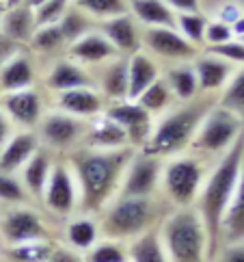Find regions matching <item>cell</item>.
<instances>
[{
  "label": "cell",
  "mask_w": 244,
  "mask_h": 262,
  "mask_svg": "<svg viewBox=\"0 0 244 262\" xmlns=\"http://www.w3.org/2000/svg\"><path fill=\"white\" fill-rule=\"evenodd\" d=\"M212 262H244V241L223 243Z\"/></svg>",
  "instance_id": "cell-44"
},
{
  "label": "cell",
  "mask_w": 244,
  "mask_h": 262,
  "mask_svg": "<svg viewBox=\"0 0 244 262\" xmlns=\"http://www.w3.org/2000/svg\"><path fill=\"white\" fill-rule=\"evenodd\" d=\"M65 57L76 61L78 65H84L87 70H95L100 65H104L106 61H112L121 54L112 48V43L100 33V29H93L91 33L82 35L80 39L71 41L65 50Z\"/></svg>",
  "instance_id": "cell-17"
},
{
  "label": "cell",
  "mask_w": 244,
  "mask_h": 262,
  "mask_svg": "<svg viewBox=\"0 0 244 262\" xmlns=\"http://www.w3.org/2000/svg\"><path fill=\"white\" fill-rule=\"evenodd\" d=\"M43 3H45V0H26V7H31L33 11H35V9H37V7H41Z\"/></svg>",
  "instance_id": "cell-52"
},
{
  "label": "cell",
  "mask_w": 244,
  "mask_h": 262,
  "mask_svg": "<svg viewBox=\"0 0 244 262\" xmlns=\"http://www.w3.org/2000/svg\"><path fill=\"white\" fill-rule=\"evenodd\" d=\"M56 161V156L45 147H39L37 152L31 156L22 169H20V180L24 184V189L28 193V198L33 202H39L41 195H43V189L48 184V178H50V171H52V165Z\"/></svg>",
  "instance_id": "cell-26"
},
{
  "label": "cell",
  "mask_w": 244,
  "mask_h": 262,
  "mask_svg": "<svg viewBox=\"0 0 244 262\" xmlns=\"http://www.w3.org/2000/svg\"><path fill=\"white\" fill-rule=\"evenodd\" d=\"M80 147L91 149H124L132 147L128 141V135L124 133L117 121H112L108 115H100L89 119V128L84 135V141Z\"/></svg>",
  "instance_id": "cell-24"
},
{
  "label": "cell",
  "mask_w": 244,
  "mask_h": 262,
  "mask_svg": "<svg viewBox=\"0 0 244 262\" xmlns=\"http://www.w3.org/2000/svg\"><path fill=\"white\" fill-rule=\"evenodd\" d=\"M136 102L147 111L149 115H154V117L166 113L168 108H173V106L177 104L173 91L168 89L166 80H164L162 76L158 78V80H154L152 85H149L143 93H140V96L136 98Z\"/></svg>",
  "instance_id": "cell-33"
},
{
  "label": "cell",
  "mask_w": 244,
  "mask_h": 262,
  "mask_svg": "<svg viewBox=\"0 0 244 262\" xmlns=\"http://www.w3.org/2000/svg\"><path fill=\"white\" fill-rule=\"evenodd\" d=\"M233 39V31L229 24H225L221 20H210L208 22V29H205V39H203V48L208 46H218Z\"/></svg>",
  "instance_id": "cell-43"
},
{
  "label": "cell",
  "mask_w": 244,
  "mask_h": 262,
  "mask_svg": "<svg viewBox=\"0 0 244 262\" xmlns=\"http://www.w3.org/2000/svg\"><path fill=\"white\" fill-rule=\"evenodd\" d=\"M128 262H168L158 230H152L128 243Z\"/></svg>",
  "instance_id": "cell-32"
},
{
  "label": "cell",
  "mask_w": 244,
  "mask_h": 262,
  "mask_svg": "<svg viewBox=\"0 0 244 262\" xmlns=\"http://www.w3.org/2000/svg\"><path fill=\"white\" fill-rule=\"evenodd\" d=\"M168 262H212V245L199 212L173 208L158 228Z\"/></svg>",
  "instance_id": "cell-5"
},
{
  "label": "cell",
  "mask_w": 244,
  "mask_h": 262,
  "mask_svg": "<svg viewBox=\"0 0 244 262\" xmlns=\"http://www.w3.org/2000/svg\"><path fill=\"white\" fill-rule=\"evenodd\" d=\"M39 147L41 143L35 130H13L3 149H0V171L20 173V169L31 161V156Z\"/></svg>",
  "instance_id": "cell-20"
},
{
  "label": "cell",
  "mask_w": 244,
  "mask_h": 262,
  "mask_svg": "<svg viewBox=\"0 0 244 262\" xmlns=\"http://www.w3.org/2000/svg\"><path fill=\"white\" fill-rule=\"evenodd\" d=\"M59 29L63 31L65 39H67V46H69L71 41L80 39L82 35H87V33H91L93 29H97V22L91 20V17L84 13V11H80L78 7L71 5V7L67 9V13L61 17Z\"/></svg>",
  "instance_id": "cell-36"
},
{
  "label": "cell",
  "mask_w": 244,
  "mask_h": 262,
  "mask_svg": "<svg viewBox=\"0 0 244 262\" xmlns=\"http://www.w3.org/2000/svg\"><path fill=\"white\" fill-rule=\"evenodd\" d=\"M11 133H13V126L9 124V119L5 117L3 111H0V149H3V145L7 143V139L11 137Z\"/></svg>",
  "instance_id": "cell-49"
},
{
  "label": "cell",
  "mask_w": 244,
  "mask_h": 262,
  "mask_svg": "<svg viewBox=\"0 0 244 262\" xmlns=\"http://www.w3.org/2000/svg\"><path fill=\"white\" fill-rule=\"evenodd\" d=\"M102 238L97 214L76 212L69 219H65L63 226V245L78 251V254H87V251Z\"/></svg>",
  "instance_id": "cell-22"
},
{
  "label": "cell",
  "mask_w": 244,
  "mask_h": 262,
  "mask_svg": "<svg viewBox=\"0 0 244 262\" xmlns=\"http://www.w3.org/2000/svg\"><path fill=\"white\" fill-rule=\"evenodd\" d=\"M35 31H37L35 11L26 5L15 7V9H7L3 20H0V33L17 46L31 43Z\"/></svg>",
  "instance_id": "cell-28"
},
{
  "label": "cell",
  "mask_w": 244,
  "mask_h": 262,
  "mask_svg": "<svg viewBox=\"0 0 244 262\" xmlns=\"http://www.w3.org/2000/svg\"><path fill=\"white\" fill-rule=\"evenodd\" d=\"M37 57H48L54 59L56 54H65L67 50V39H65L63 31L59 29V24H48V26H37V31L33 35L31 43H28Z\"/></svg>",
  "instance_id": "cell-31"
},
{
  "label": "cell",
  "mask_w": 244,
  "mask_h": 262,
  "mask_svg": "<svg viewBox=\"0 0 244 262\" xmlns=\"http://www.w3.org/2000/svg\"><path fill=\"white\" fill-rule=\"evenodd\" d=\"M231 31H233V37H236V39L244 37V15H242V17H238V20L231 24Z\"/></svg>",
  "instance_id": "cell-50"
},
{
  "label": "cell",
  "mask_w": 244,
  "mask_h": 262,
  "mask_svg": "<svg viewBox=\"0 0 244 262\" xmlns=\"http://www.w3.org/2000/svg\"><path fill=\"white\" fill-rule=\"evenodd\" d=\"M244 13L240 11V9L236 7V5H225L223 9H221V13H218V17H216V20H221V22H225V24H233V22H236L238 20V17H242Z\"/></svg>",
  "instance_id": "cell-48"
},
{
  "label": "cell",
  "mask_w": 244,
  "mask_h": 262,
  "mask_svg": "<svg viewBox=\"0 0 244 262\" xmlns=\"http://www.w3.org/2000/svg\"><path fill=\"white\" fill-rule=\"evenodd\" d=\"M162 76V63L145 50L128 57V100H136L154 80Z\"/></svg>",
  "instance_id": "cell-25"
},
{
  "label": "cell",
  "mask_w": 244,
  "mask_h": 262,
  "mask_svg": "<svg viewBox=\"0 0 244 262\" xmlns=\"http://www.w3.org/2000/svg\"><path fill=\"white\" fill-rule=\"evenodd\" d=\"M162 78L166 80L168 89L173 91L177 102H190L197 96H201L199 82H197V74L192 68V61L188 63H173L162 68Z\"/></svg>",
  "instance_id": "cell-30"
},
{
  "label": "cell",
  "mask_w": 244,
  "mask_h": 262,
  "mask_svg": "<svg viewBox=\"0 0 244 262\" xmlns=\"http://www.w3.org/2000/svg\"><path fill=\"white\" fill-rule=\"evenodd\" d=\"M242 156H244V133L218 161L212 163L208 176H205V182L201 186L199 198L194 202V210L199 212L203 226L208 230L212 256H216V251L221 247L223 217H225V212H227V206L231 202L233 191H236L240 167H242Z\"/></svg>",
  "instance_id": "cell-2"
},
{
  "label": "cell",
  "mask_w": 244,
  "mask_h": 262,
  "mask_svg": "<svg viewBox=\"0 0 244 262\" xmlns=\"http://www.w3.org/2000/svg\"><path fill=\"white\" fill-rule=\"evenodd\" d=\"M171 210L173 206L162 195H154V198H124V195H117L97 214L102 238L130 243L147 232L158 230Z\"/></svg>",
  "instance_id": "cell-4"
},
{
  "label": "cell",
  "mask_w": 244,
  "mask_h": 262,
  "mask_svg": "<svg viewBox=\"0 0 244 262\" xmlns=\"http://www.w3.org/2000/svg\"><path fill=\"white\" fill-rule=\"evenodd\" d=\"M236 241H244V156H242L236 191L231 195V202L227 206V212H225L221 226V245Z\"/></svg>",
  "instance_id": "cell-29"
},
{
  "label": "cell",
  "mask_w": 244,
  "mask_h": 262,
  "mask_svg": "<svg viewBox=\"0 0 244 262\" xmlns=\"http://www.w3.org/2000/svg\"><path fill=\"white\" fill-rule=\"evenodd\" d=\"M37 87V68L28 52L20 50L5 65H0V93Z\"/></svg>",
  "instance_id": "cell-23"
},
{
  "label": "cell",
  "mask_w": 244,
  "mask_h": 262,
  "mask_svg": "<svg viewBox=\"0 0 244 262\" xmlns=\"http://www.w3.org/2000/svg\"><path fill=\"white\" fill-rule=\"evenodd\" d=\"M71 5L78 7L97 24L108 17L128 13V0H71Z\"/></svg>",
  "instance_id": "cell-37"
},
{
  "label": "cell",
  "mask_w": 244,
  "mask_h": 262,
  "mask_svg": "<svg viewBox=\"0 0 244 262\" xmlns=\"http://www.w3.org/2000/svg\"><path fill=\"white\" fill-rule=\"evenodd\" d=\"M95 89L108 102L128 100V57H115L93 70Z\"/></svg>",
  "instance_id": "cell-21"
},
{
  "label": "cell",
  "mask_w": 244,
  "mask_h": 262,
  "mask_svg": "<svg viewBox=\"0 0 244 262\" xmlns=\"http://www.w3.org/2000/svg\"><path fill=\"white\" fill-rule=\"evenodd\" d=\"M210 167L212 163L192 152L166 158L162 163L160 195L173 208H190L199 198Z\"/></svg>",
  "instance_id": "cell-6"
},
{
  "label": "cell",
  "mask_w": 244,
  "mask_h": 262,
  "mask_svg": "<svg viewBox=\"0 0 244 262\" xmlns=\"http://www.w3.org/2000/svg\"><path fill=\"white\" fill-rule=\"evenodd\" d=\"M5 11H7V7H5V3L0 0V20H3V15H5Z\"/></svg>",
  "instance_id": "cell-53"
},
{
  "label": "cell",
  "mask_w": 244,
  "mask_h": 262,
  "mask_svg": "<svg viewBox=\"0 0 244 262\" xmlns=\"http://www.w3.org/2000/svg\"><path fill=\"white\" fill-rule=\"evenodd\" d=\"M20 50H22V46L13 43L11 39H7V37L0 33V65H5L11 57H15Z\"/></svg>",
  "instance_id": "cell-47"
},
{
  "label": "cell",
  "mask_w": 244,
  "mask_h": 262,
  "mask_svg": "<svg viewBox=\"0 0 244 262\" xmlns=\"http://www.w3.org/2000/svg\"><path fill=\"white\" fill-rule=\"evenodd\" d=\"M192 68L197 74V82H199V91L203 96H216L225 89L227 80L231 78V74L236 72L231 63L223 61L214 54L201 50L192 59Z\"/></svg>",
  "instance_id": "cell-19"
},
{
  "label": "cell",
  "mask_w": 244,
  "mask_h": 262,
  "mask_svg": "<svg viewBox=\"0 0 244 262\" xmlns=\"http://www.w3.org/2000/svg\"><path fill=\"white\" fill-rule=\"evenodd\" d=\"M216 104L212 96H197L190 102H177L166 113L154 119V130L140 152L166 161L171 156L186 154L192 145L197 128L203 121L205 113Z\"/></svg>",
  "instance_id": "cell-3"
},
{
  "label": "cell",
  "mask_w": 244,
  "mask_h": 262,
  "mask_svg": "<svg viewBox=\"0 0 244 262\" xmlns=\"http://www.w3.org/2000/svg\"><path fill=\"white\" fill-rule=\"evenodd\" d=\"M17 204H35L24 189L17 173L0 171V206H17Z\"/></svg>",
  "instance_id": "cell-40"
},
{
  "label": "cell",
  "mask_w": 244,
  "mask_h": 262,
  "mask_svg": "<svg viewBox=\"0 0 244 262\" xmlns=\"http://www.w3.org/2000/svg\"><path fill=\"white\" fill-rule=\"evenodd\" d=\"M242 133H244V119L227 108L214 104L205 113L199 128H197V135L188 152L205 158L208 163H214L238 141Z\"/></svg>",
  "instance_id": "cell-7"
},
{
  "label": "cell",
  "mask_w": 244,
  "mask_h": 262,
  "mask_svg": "<svg viewBox=\"0 0 244 262\" xmlns=\"http://www.w3.org/2000/svg\"><path fill=\"white\" fill-rule=\"evenodd\" d=\"M84 260L87 262H128V243L100 238L84 254Z\"/></svg>",
  "instance_id": "cell-38"
},
{
  "label": "cell",
  "mask_w": 244,
  "mask_h": 262,
  "mask_svg": "<svg viewBox=\"0 0 244 262\" xmlns=\"http://www.w3.org/2000/svg\"><path fill=\"white\" fill-rule=\"evenodd\" d=\"M52 238L45 214L33 204L0 206V245L11 247L31 241Z\"/></svg>",
  "instance_id": "cell-8"
},
{
  "label": "cell",
  "mask_w": 244,
  "mask_h": 262,
  "mask_svg": "<svg viewBox=\"0 0 244 262\" xmlns=\"http://www.w3.org/2000/svg\"><path fill=\"white\" fill-rule=\"evenodd\" d=\"M208 22H210L208 15H203V13H180L177 15V26L175 29L180 31L192 46H197V48L203 50V39H205Z\"/></svg>",
  "instance_id": "cell-39"
},
{
  "label": "cell",
  "mask_w": 244,
  "mask_h": 262,
  "mask_svg": "<svg viewBox=\"0 0 244 262\" xmlns=\"http://www.w3.org/2000/svg\"><path fill=\"white\" fill-rule=\"evenodd\" d=\"M48 262H87V260H84L82 254L69 249L67 245H63V243H56L54 249H52V254H50V258H48Z\"/></svg>",
  "instance_id": "cell-45"
},
{
  "label": "cell",
  "mask_w": 244,
  "mask_h": 262,
  "mask_svg": "<svg viewBox=\"0 0 244 262\" xmlns=\"http://www.w3.org/2000/svg\"><path fill=\"white\" fill-rule=\"evenodd\" d=\"M43 87L45 91L54 96V93L80 89V87H95V78L93 72L87 70L84 65H78L76 61L63 57H56L50 61V68L43 76Z\"/></svg>",
  "instance_id": "cell-15"
},
{
  "label": "cell",
  "mask_w": 244,
  "mask_h": 262,
  "mask_svg": "<svg viewBox=\"0 0 244 262\" xmlns=\"http://www.w3.org/2000/svg\"><path fill=\"white\" fill-rule=\"evenodd\" d=\"M134 147L124 149H91L76 147L74 152L65 154L74 180L78 186V212L100 214L104 206L115 200L121 189L126 167L134 156Z\"/></svg>",
  "instance_id": "cell-1"
},
{
  "label": "cell",
  "mask_w": 244,
  "mask_h": 262,
  "mask_svg": "<svg viewBox=\"0 0 244 262\" xmlns=\"http://www.w3.org/2000/svg\"><path fill=\"white\" fill-rule=\"evenodd\" d=\"M240 41H242V43H244V37H240Z\"/></svg>",
  "instance_id": "cell-55"
},
{
  "label": "cell",
  "mask_w": 244,
  "mask_h": 262,
  "mask_svg": "<svg viewBox=\"0 0 244 262\" xmlns=\"http://www.w3.org/2000/svg\"><path fill=\"white\" fill-rule=\"evenodd\" d=\"M108 102L95 87H80L52 96V108H59L63 113L74 115L78 119L89 121L93 117L104 115Z\"/></svg>",
  "instance_id": "cell-16"
},
{
  "label": "cell",
  "mask_w": 244,
  "mask_h": 262,
  "mask_svg": "<svg viewBox=\"0 0 244 262\" xmlns=\"http://www.w3.org/2000/svg\"><path fill=\"white\" fill-rule=\"evenodd\" d=\"M0 111L13 130H37L45 113V100L39 87L0 93Z\"/></svg>",
  "instance_id": "cell-13"
},
{
  "label": "cell",
  "mask_w": 244,
  "mask_h": 262,
  "mask_svg": "<svg viewBox=\"0 0 244 262\" xmlns=\"http://www.w3.org/2000/svg\"><path fill=\"white\" fill-rule=\"evenodd\" d=\"M3 3H5V7H7V9H15V7L26 5V0H3Z\"/></svg>",
  "instance_id": "cell-51"
},
{
  "label": "cell",
  "mask_w": 244,
  "mask_h": 262,
  "mask_svg": "<svg viewBox=\"0 0 244 262\" xmlns=\"http://www.w3.org/2000/svg\"><path fill=\"white\" fill-rule=\"evenodd\" d=\"M87 128H89V121L67 115L63 111L50 106L45 108L35 133L39 137L41 147L50 149L54 156H65L82 145Z\"/></svg>",
  "instance_id": "cell-9"
},
{
  "label": "cell",
  "mask_w": 244,
  "mask_h": 262,
  "mask_svg": "<svg viewBox=\"0 0 244 262\" xmlns=\"http://www.w3.org/2000/svg\"><path fill=\"white\" fill-rule=\"evenodd\" d=\"M71 7V0H45L41 7L35 9V20L37 26H48V24H59L61 17L67 13Z\"/></svg>",
  "instance_id": "cell-41"
},
{
  "label": "cell",
  "mask_w": 244,
  "mask_h": 262,
  "mask_svg": "<svg viewBox=\"0 0 244 262\" xmlns=\"http://www.w3.org/2000/svg\"><path fill=\"white\" fill-rule=\"evenodd\" d=\"M128 11L143 29H175L177 13L164 0H128Z\"/></svg>",
  "instance_id": "cell-27"
},
{
  "label": "cell",
  "mask_w": 244,
  "mask_h": 262,
  "mask_svg": "<svg viewBox=\"0 0 244 262\" xmlns=\"http://www.w3.org/2000/svg\"><path fill=\"white\" fill-rule=\"evenodd\" d=\"M140 46V50L160 61L162 68L173 63H188L201 52V48L192 46L177 29H143Z\"/></svg>",
  "instance_id": "cell-11"
},
{
  "label": "cell",
  "mask_w": 244,
  "mask_h": 262,
  "mask_svg": "<svg viewBox=\"0 0 244 262\" xmlns=\"http://www.w3.org/2000/svg\"><path fill=\"white\" fill-rule=\"evenodd\" d=\"M97 29L112 43V48H115L121 57H132L134 52H138L140 48H143V46H140V33H143V26L134 20V15L130 11L100 22Z\"/></svg>",
  "instance_id": "cell-18"
},
{
  "label": "cell",
  "mask_w": 244,
  "mask_h": 262,
  "mask_svg": "<svg viewBox=\"0 0 244 262\" xmlns=\"http://www.w3.org/2000/svg\"><path fill=\"white\" fill-rule=\"evenodd\" d=\"M164 3L173 9V11L180 13H201V0H164Z\"/></svg>",
  "instance_id": "cell-46"
},
{
  "label": "cell",
  "mask_w": 244,
  "mask_h": 262,
  "mask_svg": "<svg viewBox=\"0 0 244 262\" xmlns=\"http://www.w3.org/2000/svg\"><path fill=\"white\" fill-rule=\"evenodd\" d=\"M104 115H108L112 121H117L124 128V133L128 135V141L134 149H140L147 143V139L154 130V119H156L136 100L110 102V104H106Z\"/></svg>",
  "instance_id": "cell-14"
},
{
  "label": "cell",
  "mask_w": 244,
  "mask_h": 262,
  "mask_svg": "<svg viewBox=\"0 0 244 262\" xmlns=\"http://www.w3.org/2000/svg\"><path fill=\"white\" fill-rule=\"evenodd\" d=\"M54 245H56L54 238H43V241L22 243V245L3 247V258L7 262H48Z\"/></svg>",
  "instance_id": "cell-34"
},
{
  "label": "cell",
  "mask_w": 244,
  "mask_h": 262,
  "mask_svg": "<svg viewBox=\"0 0 244 262\" xmlns=\"http://www.w3.org/2000/svg\"><path fill=\"white\" fill-rule=\"evenodd\" d=\"M39 204L43 206V210L50 217H59L63 221L78 212L80 208L78 186H76V180H74V173L69 169L67 161H65V156H56Z\"/></svg>",
  "instance_id": "cell-10"
},
{
  "label": "cell",
  "mask_w": 244,
  "mask_h": 262,
  "mask_svg": "<svg viewBox=\"0 0 244 262\" xmlns=\"http://www.w3.org/2000/svg\"><path fill=\"white\" fill-rule=\"evenodd\" d=\"M216 104L244 119V65L242 68H236V72L231 74V78L227 80L225 89L218 93Z\"/></svg>",
  "instance_id": "cell-35"
},
{
  "label": "cell",
  "mask_w": 244,
  "mask_h": 262,
  "mask_svg": "<svg viewBox=\"0 0 244 262\" xmlns=\"http://www.w3.org/2000/svg\"><path fill=\"white\" fill-rule=\"evenodd\" d=\"M162 163L164 161H160V158L136 149L126 167L119 195H124V198H154V195H160Z\"/></svg>",
  "instance_id": "cell-12"
},
{
  "label": "cell",
  "mask_w": 244,
  "mask_h": 262,
  "mask_svg": "<svg viewBox=\"0 0 244 262\" xmlns=\"http://www.w3.org/2000/svg\"><path fill=\"white\" fill-rule=\"evenodd\" d=\"M0 262H5V258H3V251H0Z\"/></svg>",
  "instance_id": "cell-54"
},
{
  "label": "cell",
  "mask_w": 244,
  "mask_h": 262,
  "mask_svg": "<svg viewBox=\"0 0 244 262\" xmlns=\"http://www.w3.org/2000/svg\"><path fill=\"white\" fill-rule=\"evenodd\" d=\"M203 50L223 59V61L231 63L233 68H242L244 65V43L240 39H236V37L229 41H225V43H218V46H208V48H203Z\"/></svg>",
  "instance_id": "cell-42"
}]
</instances>
